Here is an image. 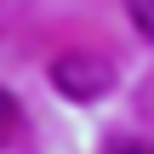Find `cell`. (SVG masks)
Instances as JSON below:
<instances>
[{
	"instance_id": "6da1fadb",
	"label": "cell",
	"mask_w": 154,
	"mask_h": 154,
	"mask_svg": "<svg viewBox=\"0 0 154 154\" xmlns=\"http://www.w3.org/2000/svg\"><path fill=\"white\" fill-rule=\"evenodd\" d=\"M109 80H114V69H109L103 51H63V57H51V86H57L69 103H91V97H103Z\"/></svg>"
},
{
	"instance_id": "7a4b0ae2",
	"label": "cell",
	"mask_w": 154,
	"mask_h": 154,
	"mask_svg": "<svg viewBox=\"0 0 154 154\" xmlns=\"http://www.w3.org/2000/svg\"><path fill=\"white\" fill-rule=\"evenodd\" d=\"M126 11H131V23H137V29H143V34L154 40V0H131Z\"/></svg>"
},
{
	"instance_id": "3957f363",
	"label": "cell",
	"mask_w": 154,
	"mask_h": 154,
	"mask_svg": "<svg viewBox=\"0 0 154 154\" xmlns=\"http://www.w3.org/2000/svg\"><path fill=\"white\" fill-rule=\"evenodd\" d=\"M11 120H17V103H11V91H0V131H6Z\"/></svg>"
},
{
	"instance_id": "277c9868",
	"label": "cell",
	"mask_w": 154,
	"mask_h": 154,
	"mask_svg": "<svg viewBox=\"0 0 154 154\" xmlns=\"http://www.w3.org/2000/svg\"><path fill=\"white\" fill-rule=\"evenodd\" d=\"M114 154H143V149H114Z\"/></svg>"
}]
</instances>
